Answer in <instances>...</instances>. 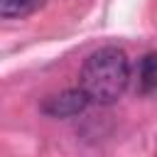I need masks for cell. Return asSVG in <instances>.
I'll return each mask as SVG.
<instances>
[{"mask_svg":"<svg viewBox=\"0 0 157 157\" xmlns=\"http://www.w3.org/2000/svg\"><path fill=\"white\" fill-rule=\"evenodd\" d=\"M88 103H91V98L78 86V88H71V91H61V93L47 96L44 103H42V113L49 115V118H71V115L83 113Z\"/></svg>","mask_w":157,"mask_h":157,"instance_id":"obj_2","label":"cell"},{"mask_svg":"<svg viewBox=\"0 0 157 157\" xmlns=\"http://www.w3.org/2000/svg\"><path fill=\"white\" fill-rule=\"evenodd\" d=\"M130 83L128 54L118 47H103L93 52L78 74V86L86 91L91 103H115Z\"/></svg>","mask_w":157,"mask_h":157,"instance_id":"obj_1","label":"cell"},{"mask_svg":"<svg viewBox=\"0 0 157 157\" xmlns=\"http://www.w3.org/2000/svg\"><path fill=\"white\" fill-rule=\"evenodd\" d=\"M42 5H44V0H0V15L5 20H17V17L32 15Z\"/></svg>","mask_w":157,"mask_h":157,"instance_id":"obj_4","label":"cell"},{"mask_svg":"<svg viewBox=\"0 0 157 157\" xmlns=\"http://www.w3.org/2000/svg\"><path fill=\"white\" fill-rule=\"evenodd\" d=\"M137 91L152 93L157 91V52H150L140 59L137 66Z\"/></svg>","mask_w":157,"mask_h":157,"instance_id":"obj_3","label":"cell"}]
</instances>
